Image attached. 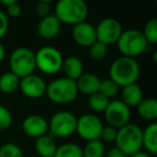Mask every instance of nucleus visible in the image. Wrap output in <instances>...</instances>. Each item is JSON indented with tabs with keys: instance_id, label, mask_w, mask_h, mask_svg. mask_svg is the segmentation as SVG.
<instances>
[{
	"instance_id": "nucleus-10",
	"label": "nucleus",
	"mask_w": 157,
	"mask_h": 157,
	"mask_svg": "<svg viewBox=\"0 0 157 157\" xmlns=\"http://www.w3.org/2000/svg\"><path fill=\"white\" fill-rule=\"evenodd\" d=\"M103 113H105V118L108 125L116 129L128 124L131 116L130 109L122 100H118V99L110 100Z\"/></svg>"
},
{
	"instance_id": "nucleus-24",
	"label": "nucleus",
	"mask_w": 157,
	"mask_h": 157,
	"mask_svg": "<svg viewBox=\"0 0 157 157\" xmlns=\"http://www.w3.org/2000/svg\"><path fill=\"white\" fill-rule=\"evenodd\" d=\"M54 157H83V152L76 143H63L57 146Z\"/></svg>"
},
{
	"instance_id": "nucleus-1",
	"label": "nucleus",
	"mask_w": 157,
	"mask_h": 157,
	"mask_svg": "<svg viewBox=\"0 0 157 157\" xmlns=\"http://www.w3.org/2000/svg\"><path fill=\"white\" fill-rule=\"evenodd\" d=\"M110 80L120 87L135 84L140 75V66L133 58L121 56L111 63L109 69Z\"/></svg>"
},
{
	"instance_id": "nucleus-26",
	"label": "nucleus",
	"mask_w": 157,
	"mask_h": 157,
	"mask_svg": "<svg viewBox=\"0 0 157 157\" xmlns=\"http://www.w3.org/2000/svg\"><path fill=\"white\" fill-rule=\"evenodd\" d=\"M118 92H120V87L112 80L107 78V80L101 81L100 87H99V93L102 94L109 100H112L113 98H115L118 95Z\"/></svg>"
},
{
	"instance_id": "nucleus-30",
	"label": "nucleus",
	"mask_w": 157,
	"mask_h": 157,
	"mask_svg": "<svg viewBox=\"0 0 157 157\" xmlns=\"http://www.w3.org/2000/svg\"><path fill=\"white\" fill-rule=\"evenodd\" d=\"M12 122H13V117L11 112L9 111V109L0 105V131L7 130L12 125Z\"/></svg>"
},
{
	"instance_id": "nucleus-22",
	"label": "nucleus",
	"mask_w": 157,
	"mask_h": 157,
	"mask_svg": "<svg viewBox=\"0 0 157 157\" xmlns=\"http://www.w3.org/2000/svg\"><path fill=\"white\" fill-rule=\"evenodd\" d=\"M20 78L11 71L5 72L0 75V90L5 94H12L20 86Z\"/></svg>"
},
{
	"instance_id": "nucleus-19",
	"label": "nucleus",
	"mask_w": 157,
	"mask_h": 157,
	"mask_svg": "<svg viewBox=\"0 0 157 157\" xmlns=\"http://www.w3.org/2000/svg\"><path fill=\"white\" fill-rule=\"evenodd\" d=\"M142 147L150 155L157 153V124L152 122L144 129H142Z\"/></svg>"
},
{
	"instance_id": "nucleus-25",
	"label": "nucleus",
	"mask_w": 157,
	"mask_h": 157,
	"mask_svg": "<svg viewBox=\"0 0 157 157\" xmlns=\"http://www.w3.org/2000/svg\"><path fill=\"white\" fill-rule=\"evenodd\" d=\"M110 100L108 98H105L102 94L100 93H96V94L92 95L88 98V105L90 108L93 110L94 112H97V113H102V112L105 111L108 105H109Z\"/></svg>"
},
{
	"instance_id": "nucleus-33",
	"label": "nucleus",
	"mask_w": 157,
	"mask_h": 157,
	"mask_svg": "<svg viewBox=\"0 0 157 157\" xmlns=\"http://www.w3.org/2000/svg\"><path fill=\"white\" fill-rule=\"evenodd\" d=\"M9 29V18L5 12L0 11V39H2Z\"/></svg>"
},
{
	"instance_id": "nucleus-38",
	"label": "nucleus",
	"mask_w": 157,
	"mask_h": 157,
	"mask_svg": "<svg viewBox=\"0 0 157 157\" xmlns=\"http://www.w3.org/2000/svg\"><path fill=\"white\" fill-rule=\"evenodd\" d=\"M14 1H15V0H1V1H0V3L7 8V7H9L11 3H13Z\"/></svg>"
},
{
	"instance_id": "nucleus-21",
	"label": "nucleus",
	"mask_w": 157,
	"mask_h": 157,
	"mask_svg": "<svg viewBox=\"0 0 157 157\" xmlns=\"http://www.w3.org/2000/svg\"><path fill=\"white\" fill-rule=\"evenodd\" d=\"M136 108L138 115L143 120L154 122L157 118V100L155 98H143Z\"/></svg>"
},
{
	"instance_id": "nucleus-36",
	"label": "nucleus",
	"mask_w": 157,
	"mask_h": 157,
	"mask_svg": "<svg viewBox=\"0 0 157 157\" xmlns=\"http://www.w3.org/2000/svg\"><path fill=\"white\" fill-rule=\"evenodd\" d=\"M130 157H152L148 153L144 152V151H139V152L135 153V154H132Z\"/></svg>"
},
{
	"instance_id": "nucleus-20",
	"label": "nucleus",
	"mask_w": 157,
	"mask_h": 157,
	"mask_svg": "<svg viewBox=\"0 0 157 157\" xmlns=\"http://www.w3.org/2000/svg\"><path fill=\"white\" fill-rule=\"evenodd\" d=\"M35 148L40 157H54L57 144L52 136L44 135L36 139Z\"/></svg>"
},
{
	"instance_id": "nucleus-32",
	"label": "nucleus",
	"mask_w": 157,
	"mask_h": 157,
	"mask_svg": "<svg viewBox=\"0 0 157 157\" xmlns=\"http://www.w3.org/2000/svg\"><path fill=\"white\" fill-rule=\"evenodd\" d=\"M36 14H37L39 17L43 18L45 16L50 15V11H51V2L48 0H42L40 2L37 3L36 6Z\"/></svg>"
},
{
	"instance_id": "nucleus-16",
	"label": "nucleus",
	"mask_w": 157,
	"mask_h": 157,
	"mask_svg": "<svg viewBox=\"0 0 157 157\" xmlns=\"http://www.w3.org/2000/svg\"><path fill=\"white\" fill-rule=\"evenodd\" d=\"M101 80L94 73H83L75 81L78 93L85 96H92L99 92Z\"/></svg>"
},
{
	"instance_id": "nucleus-14",
	"label": "nucleus",
	"mask_w": 157,
	"mask_h": 157,
	"mask_svg": "<svg viewBox=\"0 0 157 157\" xmlns=\"http://www.w3.org/2000/svg\"><path fill=\"white\" fill-rule=\"evenodd\" d=\"M72 38L78 45L90 48L93 43L97 41L95 26L86 21L74 25L72 28Z\"/></svg>"
},
{
	"instance_id": "nucleus-11",
	"label": "nucleus",
	"mask_w": 157,
	"mask_h": 157,
	"mask_svg": "<svg viewBox=\"0 0 157 157\" xmlns=\"http://www.w3.org/2000/svg\"><path fill=\"white\" fill-rule=\"evenodd\" d=\"M96 29V39L105 45H111L117 42L118 38L123 33V27L117 20L107 17L100 21Z\"/></svg>"
},
{
	"instance_id": "nucleus-18",
	"label": "nucleus",
	"mask_w": 157,
	"mask_h": 157,
	"mask_svg": "<svg viewBox=\"0 0 157 157\" xmlns=\"http://www.w3.org/2000/svg\"><path fill=\"white\" fill-rule=\"evenodd\" d=\"M121 100L130 109V108H136L143 99V92L142 88L138 85L137 83L130 84L125 87H123L121 92Z\"/></svg>"
},
{
	"instance_id": "nucleus-5",
	"label": "nucleus",
	"mask_w": 157,
	"mask_h": 157,
	"mask_svg": "<svg viewBox=\"0 0 157 157\" xmlns=\"http://www.w3.org/2000/svg\"><path fill=\"white\" fill-rule=\"evenodd\" d=\"M10 71L17 78H23L33 74L36 68V55L33 50L20 46L12 52L9 59Z\"/></svg>"
},
{
	"instance_id": "nucleus-13",
	"label": "nucleus",
	"mask_w": 157,
	"mask_h": 157,
	"mask_svg": "<svg viewBox=\"0 0 157 157\" xmlns=\"http://www.w3.org/2000/svg\"><path fill=\"white\" fill-rule=\"evenodd\" d=\"M22 129L26 136L38 139L48 132V122L43 116L31 114L24 118Z\"/></svg>"
},
{
	"instance_id": "nucleus-4",
	"label": "nucleus",
	"mask_w": 157,
	"mask_h": 157,
	"mask_svg": "<svg viewBox=\"0 0 157 157\" xmlns=\"http://www.w3.org/2000/svg\"><path fill=\"white\" fill-rule=\"evenodd\" d=\"M115 143L126 156H131L142 148V129L138 125L128 123L117 129Z\"/></svg>"
},
{
	"instance_id": "nucleus-34",
	"label": "nucleus",
	"mask_w": 157,
	"mask_h": 157,
	"mask_svg": "<svg viewBox=\"0 0 157 157\" xmlns=\"http://www.w3.org/2000/svg\"><path fill=\"white\" fill-rule=\"evenodd\" d=\"M7 9V16H10V17H17L18 15L22 12V9H21V6L17 3V1H14L13 3L9 6V7L6 8Z\"/></svg>"
},
{
	"instance_id": "nucleus-8",
	"label": "nucleus",
	"mask_w": 157,
	"mask_h": 157,
	"mask_svg": "<svg viewBox=\"0 0 157 157\" xmlns=\"http://www.w3.org/2000/svg\"><path fill=\"white\" fill-rule=\"evenodd\" d=\"M76 117L68 111H59L55 113L48 122V131L53 138H66L73 135L76 129Z\"/></svg>"
},
{
	"instance_id": "nucleus-31",
	"label": "nucleus",
	"mask_w": 157,
	"mask_h": 157,
	"mask_svg": "<svg viewBox=\"0 0 157 157\" xmlns=\"http://www.w3.org/2000/svg\"><path fill=\"white\" fill-rule=\"evenodd\" d=\"M116 135H117V129L107 125V126H103L99 139L103 143H112V142H115Z\"/></svg>"
},
{
	"instance_id": "nucleus-35",
	"label": "nucleus",
	"mask_w": 157,
	"mask_h": 157,
	"mask_svg": "<svg viewBox=\"0 0 157 157\" xmlns=\"http://www.w3.org/2000/svg\"><path fill=\"white\" fill-rule=\"evenodd\" d=\"M107 157H127L118 147H112L109 152L107 153Z\"/></svg>"
},
{
	"instance_id": "nucleus-29",
	"label": "nucleus",
	"mask_w": 157,
	"mask_h": 157,
	"mask_svg": "<svg viewBox=\"0 0 157 157\" xmlns=\"http://www.w3.org/2000/svg\"><path fill=\"white\" fill-rule=\"evenodd\" d=\"M0 157H24L23 151L15 143H5L0 147Z\"/></svg>"
},
{
	"instance_id": "nucleus-6",
	"label": "nucleus",
	"mask_w": 157,
	"mask_h": 157,
	"mask_svg": "<svg viewBox=\"0 0 157 157\" xmlns=\"http://www.w3.org/2000/svg\"><path fill=\"white\" fill-rule=\"evenodd\" d=\"M75 81L67 78H59L48 84L45 95L52 102L57 105L70 103L78 96Z\"/></svg>"
},
{
	"instance_id": "nucleus-17",
	"label": "nucleus",
	"mask_w": 157,
	"mask_h": 157,
	"mask_svg": "<svg viewBox=\"0 0 157 157\" xmlns=\"http://www.w3.org/2000/svg\"><path fill=\"white\" fill-rule=\"evenodd\" d=\"M61 70L65 73V78L72 81H76L84 73V66L78 57L69 56L67 58H63Z\"/></svg>"
},
{
	"instance_id": "nucleus-12",
	"label": "nucleus",
	"mask_w": 157,
	"mask_h": 157,
	"mask_svg": "<svg viewBox=\"0 0 157 157\" xmlns=\"http://www.w3.org/2000/svg\"><path fill=\"white\" fill-rule=\"evenodd\" d=\"M46 87L48 84L43 78L37 74H30L26 78H21L18 86L23 95L30 99H39L43 97L46 93Z\"/></svg>"
},
{
	"instance_id": "nucleus-15",
	"label": "nucleus",
	"mask_w": 157,
	"mask_h": 157,
	"mask_svg": "<svg viewBox=\"0 0 157 157\" xmlns=\"http://www.w3.org/2000/svg\"><path fill=\"white\" fill-rule=\"evenodd\" d=\"M60 27L61 23L55 16V14H50V15L40 20L37 29L38 33H39V36L42 39L52 40L59 35Z\"/></svg>"
},
{
	"instance_id": "nucleus-9",
	"label": "nucleus",
	"mask_w": 157,
	"mask_h": 157,
	"mask_svg": "<svg viewBox=\"0 0 157 157\" xmlns=\"http://www.w3.org/2000/svg\"><path fill=\"white\" fill-rule=\"evenodd\" d=\"M103 126L101 120L95 114H84L76 121L75 132L86 141L97 140L100 138Z\"/></svg>"
},
{
	"instance_id": "nucleus-2",
	"label": "nucleus",
	"mask_w": 157,
	"mask_h": 157,
	"mask_svg": "<svg viewBox=\"0 0 157 157\" xmlns=\"http://www.w3.org/2000/svg\"><path fill=\"white\" fill-rule=\"evenodd\" d=\"M54 14L60 23L74 26L85 22L88 6L83 0H59L55 6Z\"/></svg>"
},
{
	"instance_id": "nucleus-23",
	"label": "nucleus",
	"mask_w": 157,
	"mask_h": 157,
	"mask_svg": "<svg viewBox=\"0 0 157 157\" xmlns=\"http://www.w3.org/2000/svg\"><path fill=\"white\" fill-rule=\"evenodd\" d=\"M83 157H103L105 154V143L100 139L87 141L84 148H82Z\"/></svg>"
},
{
	"instance_id": "nucleus-3",
	"label": "nucleus",
	"mask_w": 157,
	"mask_h": 157,
	"mask_svg": "<svg viewBox=\"0 0 157 157\" xmlns=\"http://www.w3.org/2000/svg\"><path fill=\"white\" fill-rule=\"evenodd\" d=\"M116 44L122 56L133 59L143 54L148 45L145 38L142 35V31L138 29L123 30Z\"/></svg>"
},
{
	"instance_id": "nucleus-37",
	"label": "nucleus",
	"mask_w": 157,
	"mask_h": 157,
	"mask_svg": "<svg viewBox=\"0 0 157 157\" xmlns=\"http://www.w3.org/2000/svg\"><path fill=\"white\" fill-rule=\"evenodd\" d=\"M6 57V50L5 46L2 45V43H0V63H2L3 59Z\"/></svg>"
},
{
	"instance_id": "nucleus-28",
	"label": "nucleus",
	"mask_w": 157,
	"mask_h": 157,
	"mask_svg": "<svg viewBox=\"0 0 157 157\" xmlns=\"http://www.w3.org/2000/svg\"><path fill=\"white\" fill-rule=\"evenodd\" d=\"M88 48H90V51H88L90 57L95 61L102 60V59L105 58L108 55V46L105 45L103 43H101V42L96 41Z\"/></svg>"
},
{
	"instance_id": "nucleus-27",
	"label": "nucleus",
	"mask_w": 157,
	"mask_h": 157,
	"mask_svg": "<svg viewBox=\"0 0 157 157\" xmlns=\"http://www.w3.org/2000/svg\"><path fill=\"white\" fill-rule=\"evenodd\" d=\"M142 35L145 38L146 42L150 44H156L157 42V20L151 18L150 21L145 23Z\"/></svg>"
},
{
	"instance_id": "nucleus-7",
	"label": "nucleus",
	"mask_w": 157,
	"mask_h": 157,
	"mask_svg": "<svg viewBox=\"0 0 157 157\" xmlns=\"http://www.w3.org/2000/svg\"><path fill=\"white\" fill-rule=\"evenodd\" d=\"M36 55V68L42 73L52 75L58 73L61 70L63 63V54L54 46H43L39 48Z\"/></svg>"
}]
</instances>
